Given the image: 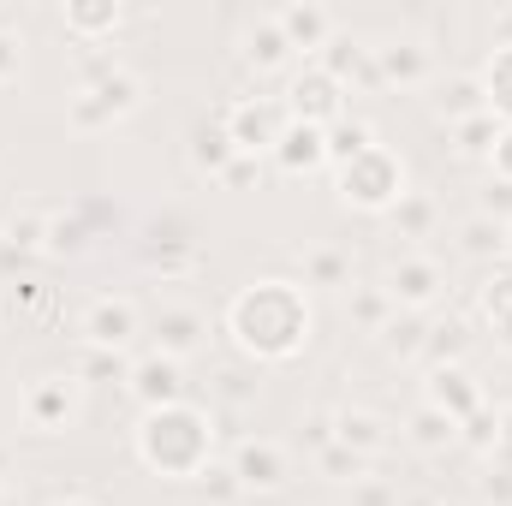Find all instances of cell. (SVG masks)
Returning <instances> with one entry per match:
<instances>
[{"label":"cell","mask_w":512,"mask_h":506,"mask_svg":"<svg viewBox=\"0 0 512 506\" xmlns=\"http://www.w3.org/2000/svg\"><path fill=\"white\" fill-rule=\"evenodd\" d=\"M387 304H393V298H387L382 286H364V292L352 298V310H358V322H364V328H376V334L387 328Z\"/></svg>","instance_id":"cell-36"},{"label":"cell","mask_w":512,"mask_h":506,"mask_svg":"<svg viewBox=\"0 0 512 506\" xmlns=\"http://www.w3.org/2000/svg\"><path fill=\"white\" fill-rule=\"evenodd\" d=\"M137 459L155 471V477H173V483H191L209 471L215 459V417L191 399L167 405V411H143L137 423Z\"/></svg>","instance_id":"cell-2"},{"label":"cell","mask_w":512,"mask_h":506,"mask_svg":"<svg viewBox=\"0 0 512 506\" xmlns=\"http://www.w3.org/2000/svg\"><path fill=\"white\" fill-rule=\"evenodd\" d=\"M54 506H96V501H78V495H72V501H54Z\"/></svg>","instance_id":"cell-44"},{"label":"cell","mask_w":512,"mask_h":506,"mask_svg":"<svg viewBox=\"0 0 512 506\" xmlns=\"http://www.w3.org/2000/svg\"><path fill=\"white\" fill-rule=\"evenodd\" d=\"M489 167L507 179V191H512V126H501V137H495V149H489Z\"/></svg>","instance_id":"cell-38"},{"label":"cell","mask_w":512,"mask_h":506,"mask_svg":"<svg viewBox=\"0 0 512 506\" xmlns=\"http://www.w3.org/2000/svg\"><path fill=\"white\" fill-rule=\"evenodd\" d=\"M42 239H48V215L42 209H24V215L6 221V245L12 251H42Z\"/></svg>","instance_id":"cell-31"},{"label":"cell","mask_w":512,"mask_h":506,"mask_svg":"<svg viewBox=\"0 0 512 506\" xmlns=\"http://www.w3.org/2000/svg\"><path fill=\"white\" fill-rule=\"evenodd\" d=\"M423 352L435 358V370H441V364H453V358L465 352V322H447V328H429V340H423Z\"/></svg>","instance_id":"cell-35"},{"label":"cell","mask_w":512,"mask_h":506,"mask_svg":"<svg viewBox=\"0 0 512 506\" xmlns=\"http://www.w3.org/2000/svg\"><path fill=\"white\" fill-rule=\"evenodd\" d=\"M352 506H393V495H387L376 477H364V483H352Z\"/></svg>","instance_id":"cell-39"},{"label":"cell","mask_w":512,"mask_h":506,"mask_svg":"<svg viewBox=\"0 0 512 506\" xmlns=\"http://www.w3.org/2000/svg\"><path fill=\"white\" fill-rule=\"evenodd\" d=\"M370 60H376V84H382V90H423L429 72H435L429 48H423L417 36H399V42L370 48Z\"/></svg>","instance_id":"cell-9"},{"label":"cell","mask_w":512,"mask_h":506,"mask_svg":"<svg viewBox=\"0 0 512 506\" xmlns=\"http://www.w3.org/2000/svg\"><path fill=\"white\" fill-rule=\"evenodd\" d=\"M0 489H6V483H0Z\"/></svg>","instance_id":"cell-46"},{"label":"cell","mask_w":512,"mask_h":506,"mask_svg":"<svg viewBox=\"0 0 512 506\" xmlns=\"http://www.w3.org/2000/svg\"><path fill=\"white\" fill-rule=\"evenodd\" d=\"M393 227H399V239H429V227H435V203L423 197V191H405L393 209Z\"/></svg>","instance_id":"cell-25"},{"label":"cell","mask_w":512,"mask_h":506,"mask_svg":"<svg viewBox=\"0 0 512 506\" xmlns=\"http://www.w3.org/2000/svg\"><path fill=\"white\" fill-rule=\"evenodd\" d=\"M120 18H126L120 6H66V12H60V24H66L84 48H102V36L120 30Z\"/></svg>","instance_id":"cell-19"},{"label":"cell","mask_w":512,"mask_h":506,"mask_svg":"<svg viewBox=\"0 0 512 506\" xmlns=\"http://www.w3.org/2000/svg\"><path fill=\"white\" fill-rule=\"evenodd\" d=\"M227 328L251 358L280 364L310 340V304H304V292L292 280H256L227 304Z\"/></svg>","instance_id":"cell-1"},{"label":"cell","mask_w":512,"mask_h":506,"mask_svg":"<svg viewBox=\"0 0 512 506\" xmlns=\"http://www.w3.org/2000/svg\"><path fill=\"white\" fill-rule=\"evenodd\" d=\"M411 441H417V447H447V441H459V423H453L447 411H435V405H417Z\"/></svg>","instance_id":"cell-26"},{"label":"cell","mask_w":512,"mask_h":506,"mask_svg":"<svg viewBox=\"0 0 512 506\" xmlns=\"http://www.w3.org/2000/svg\"><path fill=\"white\" fill-rule=\"evenodd\" d=\"M18 72H24V42H18V36H6V30H0V84H12V78H18Z\"/></svg>","instance_id":"cell-37"},{"label":"cell","mask_w":512,"mask_h":506,"mask_svg":"<svg viewBox=\"0 0 512 506\" xmlns=\"http://www.w3.org/2000/svg\"><path fill=\"white\" fill-rule=\"evenodd\" d=\"M191 161H197V173H215V179H221V173L239 161V149H233V137L221 131V120L197 131V149H191Z\"/></svg>","instance_id":"cell-23"},{"label":"cell","mask_w":512,"mask_h":506,"mask_svg":"<svg viewBox=\"0 0 512 506\" xmlns=\"http://www.w3.org/2000/svg\"><path fill=\"white\" fill-rule=\"evenodd\" d=\"M221 131L233 137V149H239V155H274V143H280V131H286V108L239 96V102H227Z\"/></svg>","instance_id":"cell-5"},{"label":"cell","mask_w":512,"mask_h":506,"mask_svg":"<svg viewBox=\"0 0 512 506\" xmlns=\"http://www.w3.org/2000/svg\"><path fill=\"white\" fill-rule=\"evenodd\" d=\"M483 495H489V501H501V506H512V471H501V483L489 477V483H483Z\"/></svg>","instance_id":"cell-41"},{"label":"cell","mask_w":512,"mask_h":506,"mask_svg":"<svg viewBox=\"0 0 512 506\" xmlns=\"http://www.w3.org/2000/svg\"><path fill=\"white\" fill-rule=\"evenodd\" d=\"M501 447H512V411L501 417Z\"/></svg>","instance_id":"cell-43"},{"label":"cell","mask_w":512,"mask_h":506,"mask_svg":"<svg viewBox=\"0 0 512 506\" xmlns=\"http://www.w3.org/2000/svg\"><path fill=\"white\" fill-rule=\"evenodd\" d=\"M423 340H429V334H423V322H417V316L387 322V328H382V346L393 352V358H417V352H423Z\"/></svg>","instance_id":"cell-33"},{"label":"cell","mask_w":512,"mask_h":506,"mask_svg":"<svg viewBox=\"0 0 512 506\" xmlns=\"http://www.w3.org/2000/svg\"><path fill=\"white\" fill-rule=\"evenodd\" d=\"M495 48H512V12H495Z\"/></svg>","instance_id":"cell-42"},{"label":"cell","mask_w":512,"mask_h":506,"mask_svg":"<svg viewBox=\"0 0 512 506\" xmlns=\"http://www.w3.org/2000/svg\"><path fill=\"white\" fill-rule=\"evenodd\" d=\"M233 483H239V489H256V495L286 489V453H280V441L245 435V441L233 447Z\"/></svg>","instance_id":"cell-10"},{"label":"cell","mask_w":512,"mask_h":506,"mask_svg":"<svg viewBox=\"0 0 512 506\" xmlns=\"http://www.w3.org/2000/svg\"><path fill=\"white\" fill-rule=\"evenodd\" d=\"M334 441L352 447V453H364V459H376V453L387 447V423L376 417V411L346 405V411H334Z\"/></svg>","instance_id":"cell-17"},{"label":"cell","mask_w":512,"mask_h":506,"mask_svg":"<svg viewBox=\"0 0 512 506\" xmlns=\"http://www.w3.org/2000/svg\"><path fill=\"white\" fill-rule=\"evenodd\" d=\"M48 256H78L84 251V221H66V215H48V239H42Z\"/></svg>","instance_id":"cell-34"},{"label":"cell","mask_w":512,"mask_h":506,"mask_svg":"<svg viewBox=\"0 0 512 506\" xmlns=\"http://www.w3.org/2000/svg\"><path fill=\"white\" fill-rule=\"evenodd\" d=\"M423 405H435V411H447L453 423H465L471 411H483V393L471 387V376H465L459 364H441V370L429 376V393H423Z\"/></svg>","instance_id":"cell-15"},{"label":"cell","mask_w":512,"mask_h":506,"mask_svg":"<svg viewBox=\"0 0 512 506\" xmlns=\"http://www.w3.org/2000/svg\"><path fill=\"white\" fill-rule=\"evenodd\" d=\"M441 286H447V268L435 262V256H417V251H405L393 268H387V298L399 304V310H429L435 298H441Z\"/></svg>","instance_id":"cell-7"},{"label":"cell","mask_w":512,"mask_h":506,"mask_svg":"<svg viewBox=\"0 0 512 506\" xmlns=\"http://www.w3.org/2000/svg\"><path fill=\"white\" fill-rule=\"evenodd\" d=\"M84 340L96 352H126L131 340H137V304L131 298H96L84 310Z\"/></svg>","instance_id":"cell-13"},{"label":"cell","mask_w":512,"mask_h":506,"mask_svg":"<svg viewBox=\"0 0 512 506\" xmlns=\"http://www.w3.org/2000/svg\"><path fill=\"white\" fill-rule=\"evenodd\" d=\"M435 114H441L447 126H465V120H477V114H489V108H483V84H477V78H459L453 90H441V102H435Z\"/></svg>","instance_id":"cell-24"},{"label":"cell","mask_w":512,"mask_h":506,"mask_svg":"<svg viewBox=\"0 0 512 506\" xmlns=\"http://www.w3.org/2000/svg\"><path fill=\"white\" fill-rule=\"evenodd\" d=\"M274 161H280L286 173H316V167H328V137H322V126L286 120L280 143H274Z\"/></svg>","instance_id":"cell-16"},{"label":"cell","mask_w":512,"mask_h":506,"mask_svg":"<svg viewBox=\"0 0 512 506\" xmlns=\"http://www.w3.org/2000/svg\"><path fill=\"white\" fill-rule=\"evenodd\" d=\"M292 60V48H286V36L274 30V18H256L251 30H245V66L256 72H280Z\"/></svg>","instance_id":"cell-20"},{"label":"cell","mask_w":512,"mask_h":506,"mask_svg":"<svg viewBox=\"0 0 512 506\" xmlns=\"http://www.w3.org/2000/svg\"><path fill=\"white\" fill-rule=\"evenodd\" d=\"M221 179H227V185H251V179H256V155H239V161H233Z\"/></svg>","instance_id":"cell-40"},{"label":"cell","mask_w":512,"mask_h":506,"mask_svg":"<svg viewBox=\"0 0 512 506\" xmlns=\"http://www.w3.org/2000/svg\"><path fill=\"white\" fill-rule=\"evenodd\" d=\"M501 251H507V256H512V221H507V245H501Z\"/></svg>","instance_id":"cell-45"},{"label":"cell","mask_w":512,"mask_h":506,"mask_svg":"<svg viewBox=\"0 0 512 506\" xmlns=\"http://www.w3.org/2000/svg\"><path fill=\"white\" fill-rule=\"evenodd\" d=\"M459 239H465V251H471V256H489V251H501V245H507V227H501V221H489V215H471Z\"/></svg>","instance_id":"cell-32"},{"label":"cell","mask_w":512,"mask_h":506,"mask_svg":"<svg viewBox=\"0 0 512 506\" xmlns=\"http://www.w3.org/2000/svg\"><path fill=\"white\" fill-rule=\"evenodd\" d=\"M268 18H274V30L286 36V48H292V54H322V48L340 36L328 6H274Z\"/></svg>","instance_id":"cell-12"},{"label":"cell","mask_w":512,"mask_h":506,"mask_svg":"<svg viewBox=\"0 0 512 506\" xmlns=\"http://www.w3.org/2000/svg\"><path fill=\"white\" fill-rule=\"evenodd\" d=\"M322 72H328L340 90H346L352 78H370V84H376V60H370V48H364L358 36H334V42L322 48Z\"/></svg>","instance_id":"cell-18"},{"label":"cell","mask_w":512,"mask_h":506,"mask_svg":"<svg viewBox=\"0 0 512 506\" xmlns=\"http://www.w3.org/2000/svg\"><path fill=\"white\" fill-rule=\"evenodd\" d=\"M304 280L310 286H352V256L346 251H310L304 256Z\"/></svg>","instance_id":"cell-27"},{"label":"cell","mask_w":512,"mask_h":506,"mask_svg":"<svg viewBox=\"0 0 512 506\" xmlns=\"http://www.w3.org/2000/svg\"><path fill=\"white\" fill-rule=\"evenodd\" d=\"M483 310H489V322H495L501 346H512V274H501V280H489V286H483Z\"/></svg>","instance_id":"cell-30"},{"label":"cell","mask_w":512,"mask_h":506,"mask_svg":"<svg viewBox=\"0 0 512 506\" xmlns=\"http://www.w3.org/2000/svg\"><path fill=\"white\" fill-rule=\"evenodd\" d=\"M286 96H292L286 108H292V120H298V126H322V131H328L334 120H346L340 84H334L322 66H304V72L292 78V90H286Z\"/></svg>","instance_id":"cell-8"},{"label":"cell","mask_w":512,"mask_h":506,"mask_svg":"<svg viewBox=\"0 0 512 506\" xmlns=\"http://www.w3.org/2000/svg\"><path fill=\"white\" fill-rule=\"evenodd\" d=\"M316 465H322L334 483H364V465H370V459H364V453H352V447H340V441H328V447L316 453Z\"/></svg>","instance_id":"cell-29"},{"label":"cell","mask_w":512,"mask_h":506,"mask_svg":"<svg viewBox=\"0 0 512 506\" xmlns=\"http://www.w3.org/2000/svg\"><path fill=\"white\" fill-rule=\"evenodd\" d=\"M126 393L143 405V411H167V405H179V399H185V376H179V364H173V358L149 352V358H137V364L126 370Z\"/></svg>","instance_id":"cell-11"},{"label":"cell","mask_w":512,"mask_h":506,"mask_svg":"<svg viewBox=\"0 0 512 506\" xmlns=\"http://www.w3.org/2000/svg\"><path fill=\"white\" fill-rule=\"evenodd\" d=\"M78 393H84V381L78 376L30 381V393H24V423H30L36 435H60V429H72V417H78Z\"/></svg>","instance_id":"cell-6"},{"label":"cell","mask_w":512,"mask_h":506,"mask_svg":"<svg viewBox=\"0 0 512 506\" xmlns=\"http://www.w3.org/2000/svg\"><path fill=\"white\" fill-rule=\"evenodd\" d=\"M453 137H459L453 149H459L465 161H477V155H489V149H495V137H501V120H495V114H477V120L453 126Z\"/></svg>","instance_id":"cell-28"},{"label":"cell","mask_w":512,"mask_h":506,"mask_svg":"<svg viewBox=\"0 0 512 506\" xmlns=\"http://www.w3.org/2000/svg\"><path fill=\"white\" fill-rule=\"evenodd\" d=\"M328 137V167H346V161H358L364 149H376V131H370V120H334V126L322 131Z\"/></svg>","instance_id":"cell-21"},{"label":"cell","mask_w":512,"mask_h":506,"mask_svg":"<svg viewBox=\"0 0 512 506\" xmlns=\"http://www.w3.org/2000/svg\"><path fill=\"white\" fill-rule=\"evenodd\" d=\"M483 108L495 114V120H507L512 126V48H495V60L483 66Z\"/></svg>","instance_id":"cell-22"},{"label":"cell","mask_w":512,"mask_h":506,"mask_svg":"<svg viewBox=\"0 0 512 506\" xmlns=\"http://www.w3.org/2000/svg\"><path fill=\"white\" fill-rule=\"evenodd\" d=\"M137 108H143V78L131 66H120V60H96L90 66V84L72 102V126L96 131V126H114V120L137 114Z\"/></svg>","instance_id":"cell-3"},{"label":"cell","mask_w":512,"mask_h":506,"mask_svg":"<svg viewBox=\"0 0 512 506\" xmlns=\"http://www.w3.org/2000/svg\"><path fill=\"white\" fill-rule=\"evenodd\" d=\"M203 334H209V322H203L191 304H167V310L155 316V352L173 358V364H185V358L203 346Z\"/></svg>","instance_id":"cell-14"},{"label":"cell","mask_w":512,"mask_h":506,"mask_svg":"<svg viewBox=\"0 0 512 506\" xmlns=\"http://www.w3.org/2000/svg\"><path fill=\"white\" fill-rule=\"evenodd\" d=\"M399 197H405V167H399V155H387L382 143L340 167V203H352L364 215H387Z\"/></svg>","instance_id":"cell-4"}]
</instances>
